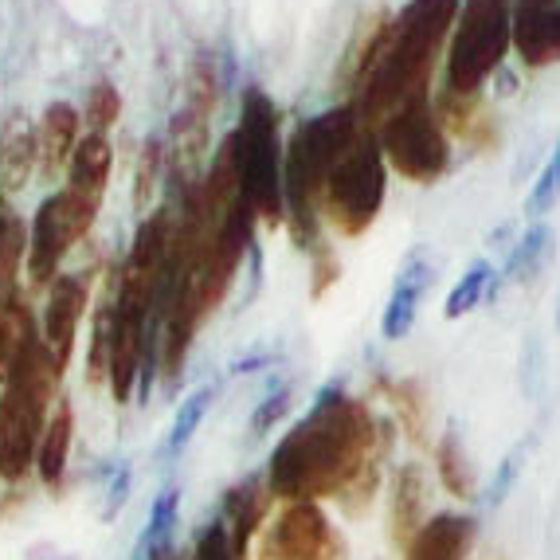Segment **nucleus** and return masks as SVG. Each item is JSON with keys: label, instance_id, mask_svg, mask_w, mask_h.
Here are the masks:
<instances>
[{"label": "nucleus", "instance_id": "obj_1", "mask_svg": "<svg viewBox=\"0 0 560 560\" xmlns=\"http://www.w3.org/2000/svg\"><path fill=\"white\" fill-rule=\"evenodd\" d=\"M396 431L376 423L373 408L341 396L326 408H310L279 440L267 463L275 502H322L337 498L346 514H364L381 490L384 463Z\"/></svg>", "mask_w": 560, "mask_h": 560}, {"label": "nucleus", "instance_id": "obj_2", "mask_svg": "<svg viewBox=\"0 0 560 560\" xmlns=\"http://www.w3.org/2000/svg\"><path fill=\"white\" fill-rule=\"evenodd\" d=\"M458 9L463 0H408L400 16L373 28L369 47L357 56V98L349 103L361 126L376 130L408 98L428 94L431 67L455 32Z\"/></svg>", "mask_w": 560, "mask_h": 560}, {"label": "nucleus", "instance_id": "obj_3", "mask_svg": "<svg viewBox=\"0 0 560 560\" xmlns=\"http://www.w3.org/2000/svg\"><path fill=\"white\" fill-rule=\"evenodd\" d=\"M361 118L353 106H337V110H322L310 121H302L294 138L287 145V165H282V180H287V224L294 240L310 252H318V224H322V192L334 173L337 158L353 145L361 133Z\"/></svg>", "mask_w": 560, "mask_h": 560}, {"label": "nucleus", "instance_id": "obj_4", "mask_svg": "<svg viewBox=\"0 0 560 560\" xmlns=\"http://www.w3.org/2000/svg\"><path fill=\"white\" fill-rule=\"evenodd\" d=\"M235 145V173H240V192L252 200L255 215L262 224H287V150L279 141V110L259 86L243 91V114L232 133Z\"/></svg>", "mask_w": 560, "mask_h": 560}, {"label": "nucleus", "instance_id": "obj_5", "mask_svg": "<svg viewBox=\"0 0 560 560\" xmlns=\"http://www.w3.org/2000/svg\"><path fill=\"white\" fill-rule=\"evenodd\" d=\"M514 47V0H463L447 44V94L475 98Z\"/></svg>", "mask_w": 560, "mask_h": 560}, {"label": "nucleus", "instance_id": "obj_6", "mask_svg": "<svg viewBox=\"0 0 560 560\" xmlns=\"http://www.w3.org/2000/svg\"><path fill=\"white\" fill-rule=\"evenodd\" d=\"M384 188H388V161L376 130L364 126L329 173L322 192V220H329L341 235H364L381 215Z\"/></svg>", "mask_w": 560, "mask_h": 560}, {"label": "nucleus", "instance_id": "obj_7", "mask_svg": "<svg viewBox=\"0 0 560 560\" xmlns=\"http://www.w3.org/2000/svg\"><path fill=\"white\" fill-rule=\"evenodd\" d=\"M376 141H381L388 168H396L400 177L416 180V185L440 180L451 165L447 130H443L440 110L431 103V94H416L400 110L388 114V118L376 126Z\"/></svg>", "mask_w": 560, "mask_h": 560}, {"label": "nucleus", "instance_id": "obj_8", "mask_svg": "<svg viewBox=\"0 0 560 560\" xmlns=\"http://www.w3.org/2000/svg\"><path fill=\"white\" fill-rule=\"evenodd\" d=\"M98 200L79 197L75 188H63L39 205L28 232V282L32 287H51L59 279L67 252L94 228Z\"/></svg>", "mask_w": 560, "mask_h": 560}, {"label": "nucleus", "instance_id": "obj_9", "mask_svg": "<svg viewBox=\"0 0 560 560\" xmlns=\"http://www.w3.org/2000/svg\"><path fill=\"white\" fill-rule=\"evenodd\" d=\"M259 552L271 560H346L349 545L322 502H287L262 529Z\"/></svg>", "mask_w": 560, "mask_h": 560}, {"label": "nucleus", "instance_id": "obj_10", "mask_svg": "<svg viewBox=\"0 0 560 560\" xmlns=\"http://www.w3.org/2000/svg\"><path fill=\"white\" fill-rule=\"evenodd\" d=\"M86 306H91V279L83 271L59 275L51 287H47V306H44V326L39 337L44 346L56 353V361L67 369L71 353H75V334L79 322H83Z\"/></svg>", "mask_w": 560, "mask_h": 560}, {"label": "nucleus", "instance_id": "obj_11", "mask_svg": "<svg viewBox=\"0 0 560 560\" xmlns=\"http://www.w3.org/2000/svg\"><path fill=\"white\" fill-rule=\"evenodd\" d=\"M271 505H275V494H271V486H267V475H247L224 490L220 522L228 525L235 560H252V541L259 537V529H267Z\"/></svg>", "mask_w": 560, "mask_h": 560}, {"label": "nucleus", "instance_id": "obj_12", "mask_svg": "<svg viewBox=\"0 0 560 560\" xmlns=\"http://www.w3.org/2000/svg\"><path fill=\"white\" fill-rule=\"evenodd\" d=\"M435 287V262L423 252H411L404 259L400 275L393 282V294H388V306L381 314V334L384 341H400L411 334L416 318H420V306L428 299V290Z\"/></svg>", "mask_w": 560, "mask_h": 560}, {"label": "nucleus", "instance_id": "obj_13", "mask_svg": "<svg viewBox=\"0 0 560 560\" xmlns=\"http://www.w3.org/2000/svg\"><path fill=\"white\" fill-rule=\"evenodd\" d=\"M514 47L525 67L560 59V0H514Z\"/></svg>", "mask_w": 560, "mask_h": 560}, {"label": "nucleus", "instance_id": "obj_14", "mask_svg": "<svg viewBox=\"0 0 560 560\" xmlns=\"http://www.w3.org/2000/svg\"><path fill=\"white\" fill-rule=\"evenodd\" d=\"M423 525H428V470L420 463H400L393 475V502H388V541L396 549H408Z\"/></svg>", "mask_w": 560, "mask_h": 560}, {"label": "nucleus", "instance_id": "obj_15", "mask_svg": "<svg viewBox=\"0 0 560 560\" xmlns=\"http://www.w3.org/2000/svg\"><path fill=\"white\" fill-rule=\"evenodd\" d=\"M39 168V126L24 110H12L0 121V188L20 192Z\"/></svg>", "mask_w": 560, "mask_h": 560}, {"label": "nucleus", "instance_id": "obj_16", "mask_svg": "<svg viewBox=\"0 0 560 560\" xmlns=\"http://www.w3.org/2000/svg\"><path fill=\"white\" fill-rule=\"evenodd\" d=\"M475 541L478 522L470 514H435L411 537L404 560H467Z\"/></svg>", "mask_w": 560, "mask_h": 560}, {"label": "nucleus", "instance_id": "obj_17", "mask_svg": "<svg viewBox=\"0 0 560 560\" xmlns=\"http://www.w3.org/2000/svg\"><path fill=\"white\" fill-rule=\"evenodd\" d=\"M71 443H75V411H71L67 396H59L51 416H47L44 440H39V451H36V475L47 494H59V490H63L67 463H71Z\"/></svg>", "mask_w": 560, "mask_h": 560}, {"label": "nucleus", "instance_id": "obj_18", "mask_svg": "<svg viewBox=\"0 0 560 560\" xmlns=\"http://www.w3.org/2000/svg\"><path fill=\"white\" fill-rule=\"evenodd\" d=\"M36 318L24 299V290H0V384H9L12 369L24 357V349L36 341Z\"/></svg>", "mask_w": 560, "mask_h": 560}, {"label": "nucleus", "instance_id": "obj_19", "mask_svg": "<svg viewBox=\"0 0 560 560\" xmlns=\"http://www.w3.org/2000/svg\"><path fill=\"white\" fill-rule=\"evenodd\" d=\"M552 252H557V232H552L545 220H537L533 228H525V232L517 235L514 247H510V255H505V271H502V279H494V287H490V299H498V290H502L505 282L537 279V275L549 267Z\"/></svg>", "mask_w": 560, "mask_h": 560}, {"label": "nucleus", "instance_id": "obj_20", "mask_svg": "<svg viewBox=\"0 0 560 560\" xmlns=\"http://www.w3.org/2000/svg\"><path fill=\"white\" fill-rule=\"evenodd\" d=\"M110 165H114V150L110 141H106V133H86V138H79L75 153L67 161V188H75L79 197H91L103 205Z\"/></svg>", "mask_w": 560, "mask_h": 560}, {"label": "nucleus", "instance_id": "obj_21", "mask_svg": "<svg viewBox=\"0 0 560 560\" xmlns=\"http://www.w3.org/2000/svg\"><path fill=\"white\" fill-rule=\"evenodd\" d=\"M79 145V110L71 103H51L39 121V173L47 180L71 161Z\"/></svg>", "mask_w": 560, "mask_h": 560}, {"label": "nucleus", "instance_id": "obj_22", "mask_svg": "<svg viewBox=\"0 0 560 560\" xmlns=\"http://www.w3.org/2000/svg\"><path fill=\"white\" fill-rule=\"evenodd\" d=\"M435 475H440L443 490H447L451 498L470 502V498L478 494L475 467H470V455H467V447H463V435H458L455 423H451V428L443 431V440L435 443Z\"/></svg>", "mask_w": 560, "mask_h": 560}, {"label": "nucleus", "instance_id": "obj_23", "mask_svg": "<svg viewBox=\"0 0 560 560\" xmlns=\"http://www.w3.org/2000/svg\"><path fill=\"white\" fill-rule=\"evenodd\" d=\"M180 525V490L177 486H165L150 505V525L138 541V560H153L158 552L173 549V533Z\"/></svg>", "mask_w": 560, "mask_h": 560}, {"label": "nucleus", "instance_id": "obj_24", "mask_svg": "<svg viewBox=\"0 0 560 560\" xmlns=\"http://www.w3.org/2000/svg\"><path fill=\"white\" fill-rule=\"evenodd\" d=\"M212 400H215L212 384H205V388H197L192 396H185V400H180L177 416H173V428H168V435H165V458L185 455L188 443L197 440V431H200V423H205Z\"/></svg>", "mask_w": 560, "mask_h": 560}, {"label": "nucleus", "instance_id": "obj_25", "mask_svg": "<svg viewBox=\"0 0 560 560\" xmlns=\"http://www.w3.org/2000/svg\"><path fill=\"white\" fill-rule=\"evenodd\" d=\"M494 267L486 259H475L467 267V275L451 287V294H447V306H443V318H463V314H470V310H478L486 299H490V287H494Z\"/></svg>", "mask_w": 560, "mask_h": 560}, {"label": "nucleus", "instance_id": "obj_26", "mask_svg": "<svg viewBox=\"0 0 560 560\" xmlns=\"http://www.w3.org/2000/svg\"><path fill=\"white\" fill-rule=\"evenodd\" d=\"M533 443H537V435H529V440H517L514 447L505 451L502 463H498L494 475H490V486H486V494H482L486 505H502L505 498L514 494V486L522 482L525 467H529Z\"/></svg>", "mask_w": 560, "mask_h": 560}, {"label": "nucleus", "instance_id": "obj_27", "mask_svg": "<svg viewBox=\"0 0 560 560\" xmlns=\"http://www.w3.org/2000/svg\"><path fill=\"white\" fill-rule=\"evenodd\" d=\"M24 262H28V232L20 224V215L9 212V220L0 228V290L16 287Z\"/></svg>", "mask_w": 560, "mask_h": 560}, {"label": "nucleus", "instance_id": "obj_28", "mask_svg": "<svg viewBox=\"0 0 560 560\" xmlns=\"http://www.w3.org/2000/svg\"><path fill=\"white\" fill-rule=\"evenodd\" d=\"M557 205H560V138H557V150L549 153L545 168L533 180L529 197H525V215L545 220L549 212H557Z\"/></svg>", "mask_w": 560, "mask_h": 560}, {"label": "nucleus", "instance_id": "obj_29", "mask_svg": "<svg viewBox=\"0 0 560 560\" xmlns=\"http://www.w3.org/2000/svg\"><path fill=\"white\" fill-rule=\"evenodd\" d=\"M161 165H165L161 141H145V153H141V161H138V180H133V208H138L141 220L150 215V200H153V192H158Z\"/></svg>", "mask_w": 560, "mask_h": 560}, {"label": "nucleus", "instance_id": "obj_30", "mask_svg": "<svg viewBox=\"0 0 560 560\" xmlns=\"http://www.w3.org/2000/svg\"><path fill=\"white\" fill-rule=\"evenodd\" d=\"M86 126H91V133H106L114 126V121L121 118V98H118V86H110L106 79H98V83L86 91Z\"/></svg>", "mask_w": 560, "mask_h": 560}, {"label": "nucleus", "instance_id": "obj_31", "mask_svg": "<svg viewBox=\"0 0 560 560\" xmlns=\"http://www.w3.org/2000/svg\"><path fill=\"white\" fill-rule=\"evenodd\" d=\"M130 490H133V467L126 458H118L110 470H106V486H103V522H114L118 510L130 502Z\"/></svg>", "mask_w": 560, "mask_h": 560}, {"label": "nucleus", "instance_id": "obj_32", "mask_svg": "<svg viewBox=\"0 0 560 560\" xmlns=\"http://www.w3.org/2000/svg\"><path fill=\"white\" fill-rule=\"evenodd\" d=\"M393 404L400 408V420L408 428L411 440H423V396H420V384L400 381L393 384Z\"/></svg>", "mask_w": 560, "mask_h": 560}, {"label": "nucleus", "instance_id": "obj_33", "mask_svg": "<svg viewBox=\"0 0 560 560\" xmlns=\"http://www.w3.org/2000/svg\"><path fill=\"white\" fill-rule=\"evenodd\" d=\"M290 404H294V388H290V384H279V388H275L267 400H259V408L252 411V435H267V431L290 411Z\"/></svg>", "mask_w": 560, "mask_h": 560}, {"label": "nucleus", "instance_id": "obj_34", "mask_svg": "<svg viewBox=\"0 0 560 560\" xmlns=\"http://www.w3.org/2000/svg\"><path fill=\"white\" fill-rule=\"evenodd\" d=\"M188 560H235L232 537H228V525L220 522V517H215V522L197 537V545H192Z\"/></svg>", "mask_w": 560, "mask_h": 560}, {"label": "nucleus", "instance_id": "obj_35", "mask_svg": "<svg viewBox=\"0 0 560 560\" xmlns=\"http://www.w3.org/2000/svg\"><path fill=\"white\" fill-rule=\"evenodd\" d=\"M252 560H271V557H267V552H255V557Z\"/></svg>", "mask_w": 560, "mask_h": 560}, {"label": "nucleus", "instance_id": "obj_36", "mask_svg": "<svg viewBox=\"0 0 560 560\" xmlns=\"http://www.w3.org/2000/svg\"><path fill=\"white\" fill-rule=\"evenodd\" d=\"M557 329H560V302H557Z\"/></svg>", "mask_w": 560, "mask_h": 560}]
</instances>
